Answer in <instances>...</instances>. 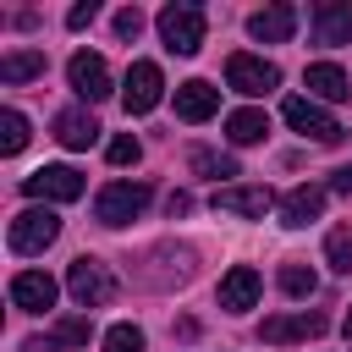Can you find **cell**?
<instances>
[{
	"mask_svg": "<svg viewBox=\"0 0 352 352\" xmlns=\"http://www.w3.org/2000/svg\"><path fill=\"white\" fill-rule=\"evenodd\" d=\"M160 38H165L170 55H198L204 50V6H187V0L165 6L160 11Z\"/></svg>",
	"mask_w": 352,
	"mask_h": 352,
	"instance_id": "1",
	"label": "cell"
},
{
	"mask_svg": "<svg viewBox=\"0 0 352 352\" xmlns=\"http://www.w3.org/2000/svg\"><path fill=\"white\" fill-rule=\"evenodd\" d=\"M148 209V187L143 182H104L99 198H94V220L99 226H126Z\"/></svg>",
	"mask_w": 352,
	"mask_h": 352,
	"instance_id": "2",
	"label": "cell"
},
{
	"mask_svg": "<svg viewBox=\"0 0 352 352\" xmlns=\"http://www.w3.org/2000/svg\"><path fill=\"white\" fill-rule=\"evenodd\" d=\"M66 292L77 297V308H104L110 297H116V275H110V264H99V258H72V270H66Z\"/></svg>",
	"mask_w": 352,
	"mask_h": 352,
	"instance_id": "3",
	"label": "cell"
},
{
	"mask_svg": "<svg viewBox=\"0 0 352 352\" xmlns=\"http://www.w3.org/2000/svg\"><path fill=\"white\" fill-rule=\"evenodd\" d=\"M280 116H286L292 132H302V138H314V143H341V121H336L319 99H308V94H292V99L280 104Z\"/></svg>",
	"mask_w": 352,
	"mask_h": 352,
	"instance_id": "4",
	"label": "cell"
},
{
	"mask_svg": "<svg viewBox=\"0 0 352 352\" xmlns=\"http://www.w3.org/2000/svg\"><path fill=\"white\" fill-rule=\"evenodd\" d=\"M275 82H280V66H275V60H264V55H248V50L226 55V88H236V94L258 99V94H270Z\"/></svg>",
	"mask_w": 352,
	"mask_h": 352,
	"instance_id": "5",
	"label": "cell"
},
{
	"mask_svg": "<svg viewBox=\"0 0 352 352\" xmlns=\"http://www.w3.org/2000/svg\"><path fill=\"white\" fill-rule=\"evenodd\" d=\"M6 236H11V253L33 258V253H44V248L60 236V220H55V209H38V204H33V209H22V214L11 220Z\"/></svg>",
	"mask_w": 352,
	"mask_h": 352,
	"instance_id": "6",
	"label": "cell"
},
{
	"mask_svg": "<svg viewBox=\"0 0 352 352\" xmlns=\"http://www.w3.org/2000/svg\"><path fill=\"white\" fill-rule=\"evenodd\" d=\"M82 170H72V165H44V170H33V176H22V192L28 198H44V204H72V198H82Z\"/></svg>",
	"mask_w": 352,
	"mask_h": 352,
	"instance_id": "7",
	"label": "cell"
},
{
	"mask_svg": "<svg viewBox=\"0 0 352 352\" xmlns=\"http://www.w3.org/2000/svg\"><path fill=\"white\" fill-rule=\"evenodd\" d=\"M160 94H165L160 66H154V60H132V66H126V82H121V104H126V116H148V110L160 104Z\"/></svg>",
	"mask_w": 352,
	"mask_h": 352,
	"instance_id": "8",
	"label": "cell"
},
{
	"mask_svg": "<svg viewBox=\"0 0 352 352\" xmlns=\"http://www.w3.org/2000/svg\"><path fill=\"white\" fill-rule=\"evenodd\" d=\"M66 82L88 99V104H99V99H110V66H104V55H88V50H77L72 60H66Z\"/></svg>",
	"mask_w": 352,
	"mask_h": 352,
	"instance_id": "9",
	"label": "cell"
},
{
	"mask_svg": "<svg viewBox=\"0 0 352 352\" xmlns=\"http://www.w3.org/2000/svg\"><path fill=\"white\" fill-rule=\"evenodd\" d=\"M214 209L220 214H242V220H264L275 209L270 187H214Z\"/></svg>",
	"mask_w": 352,
	"mask_h": 352,
	"instance_id": "10",
	"label": "cell"
},
{
	"mask_svg": "<svg viewBox=\"0 0 352 352\" xmlns=\"http://www.w3.org/2000/svg\"><path fill=\"white\" fill-rule=\"evenodd\" d=\"M324 330V314H275V319H264L258 324V336L270 341V346H286V341H308V336H319Z\"/></svg>",
	"mask_w": 352,
	"mask_h": 352,
	"instance_id": "11",
	"label": "cell"
},
{
	"mask_svg": "<svg viewBox=\"0 0 352 352\" xmlns=\"http://www.w3.org/2000/svg\"><path fill=\"white\" fill-rule=\"evenodd\" d=\"M55 280L44 275V270H22V275H11V302L16 308H28V314H44V308H55Z\"/></svg>",
	"mask_w": 352,
	"mask_h": 352,
	"instance_id": "12",
	"label": "cell"
},
{
	"mask_svg": "<svg viewBox=\"0 0 352 352\" xmlns=\"http://www.w3.org/2000/svg\"><path fill=\"white\" fill-rule=\"evenodd\" d=\"M258 270L253 264H236V270H226V280H220V308L226 314H248L253 302H258Z\"/></svg>",
	"mask_w": 352,
	"mask_h": 352,
	"instance_id": "13",
	"label": "cell"
},
{
	"mask_svg": "<svg viewBox=\"0 0 352 352\" xmlns=\"http://www.w3.org/2000/svg\"><path fill=\"white\" fill-rule=\"evenodd\" d=\"M88 336H94V319L88 314H77V319H60L55 330H44V336H28L22 341V352H60V346H88Z\"/></svg>",
	"mask_w": 352,
	"mask_h": 352,
	"instance_id": "14",
	"label": "cell"
},
{
	"mask_svg": "<svg viewBox=\"0 0 352 352\" xmlns=\"http://www.w3.org/2000/svg\"><path fill=\"white\" fill-rule=\"evenodd\" d=\"M302 88H308V99H324V104H341V99L352 94V82H346V72H341L336 60H314V66L302 72Z\"/></svg>",
	"mask_w": 352,
	"mask_h": 352,
	"instance_id": "15",
	"label": "cell"
},
{
	"mask_svg": "<svg viewBox=\"0 0 352 352\" xmlns=\"http://www.w3.org/2000/svg\"><path fill=\"white\" fill-rule=\"evenodd\" d=\"M314 33H319V44H352V0H319Z\"/></svg>",
	"mask_w": 352,
	"mask_h": 352,
	"instance_id": "16",
	"label": "cell"
},
{
	"mask_svg": "<svg viewBox=\"0 0 352 352\" xmlns=\"http://www.w3.org/2000/svg\"><path fill=\"white\" fill-rule=\"evenodd\" d=\"M214 110H220V88H214V82L192 77V82L176 88V116H182V121H209Z\"/></svg>",
	"mask_w": 352,
	"mask_h": 352,
	"instance_id": "17",
	"label": "cell"
},
{
	"mask_svg": "<svg viewBox=\"0 0 352 352\" xmlns=\"http://www.w3.org/2000/svg\"><path fill=\"white\" fill-rule=\"evenodd\" d=\"M292 28H297V11H292V6H264V11L248 16V33H253L258 44H286Z\"/></svg>",
	"mask_w": 352,
	"mask_h": 352,
	"instance_id": "18",
	"label": "cell"
},
{
	"mask_svg": "<svg viewBox=\"0 0 352 352\" xmlns=\"http://www.w3.org/2000/svg\"><path fill=\"white\" fill-rule=\"evenodd\" d=\"M319 209H324V187L302 182L280 198V226H308V220H319Z\"/></svg>",
	"mask_w": 352,
	"mask_h": 352,
	"instance_id": "19",
	"label": "cell"
},
{
	"mask_svg": "<svg viewBox=\"0 0 352 352\" xmlns=\"http://www.w3.org/2000/svg\"><path fill=\"white\" fill-rule=\"evenodd\" d=\"M55 143H66V148H94V143H99V121H94L88 110H60V116H55Z\"/></svg>",
	"mask_w": 352,
	"mask_h": 352,
	"instance_id": "20",
	"label": "cell"
},
{
	"mask_svg": "<svg viewBox=\"0 0 352 352\" xmlns=\"http://www.w3.org/2000/svg\"><path fill=\"white\" fill-rule=\"evenodd\" d=\"M44 77V50H11L0 55V82H33Z\"/></svg>",
	"mask_w": 352,
	"mask_h": 352,
	"instance_id": "21",
	"label": "cell"
},
{
	"mask_svg": "<svg viewBox=\"0 0 352 352\" xmlns=\"http://www.w3.org/2000/svg\"><path fill=\"white\" fill-rule=\"evenodd\" d=\"M264 132H270V116L264 110H231L226 116V138L231 143H258Z\"/></svg>",
	"mask_w": 352,
	"mask_h": 352,
	"instance_id": "22",
	"label": "cell"
},
{
	"mask_svg": "<svg viewBox=\"0 0 352 352\" xmlns=\"http://www.w3.org/2000/svg\"><path fill=\"white\" fill-rule=\"evenodd\" d=\"M22 148H28V116L6 110L0 116V154H22Z\"/></svg>",
	"mask_w": 352,
	"mask_h": 352,
	"instance_id": "23",
	"label": "cell"
},
{
	"mask_svg": "<svg viewBox=\"0 0 352 352\" xmlns=\"http://www.w3.org/2000/svg\"><path fill=\"white\" fill-rule=\"evenodd\" d=\"M187 160H192V170H198V176H214V182H220V176H236V160H231V154H214V148H192Z\"/></svg>",
	"mask_w": 352,
	"mask_h": 352,
	"instance_id": "24",
	"label": "cell"
},
{
	"mask_svg": "<svg viewBox=\"0 0 352 352\" xmlns=\"http://www.w3.org/2000/svg\"><path fill=\"white\" fill-rule=\"evenodd\" d=\"M324 258H330V270L352 275V231H346V226H336V231L324 236Z\"/></svg>",
	"mask_w": 352,
	"mask_h": 352,
	"instance_id": "25",
	"label": "cell"
},
{
	"mask_svg": "<svg viewBox=\"0 0 352 352\" xmlns=\"http://www.w3.org/2000/svg\"><path fill=\"white\" fill-rule=\"evenodd\" d=\"M314 286H319V280H314L308 264H280V292H286V297H314Z\"/></svg>",
	"mask_w": 352,
	"mask_h": 352,
	"instance_id": "26",
	"label": "cell"
},
{
	"mask_svg": "<svg viewBox=\"0 0 352 352\" xmlns=\"http://www.w3.org/2000/svg\"><path fill=\"white\" fill-rule=\"evenodd\" d=\"M104 352H143V330L138 324H110L104 330Z\"/></svg>",
	"mask_w": 352,
	"mask_h": 352,
	"instance_id": "27",
	"label": "cell"
},
{
	"mask_svg": "<svg viewBox=\"0 0 352 352\" xmlns=\"http://www.w3.org/2000/svg\"><path fill=\"white\" fill-rule=\"evenodd\" d=\"M138 154H143V148H138V138H132V132L110 138V148H104V160H110V165H138Z\"/></svg>",
	"mask_w": 352,
	"mask_h": 352,
	"instance_id": "28",
	"label": "cell"
},
{
	"mask_svg": "<svg viewBox=\"0 0 352 352\" xmlns=\"http://www.w3.org/2000/svg\"><path fill=\"white\" fill-rule=\"evenodd\" d=\"M94 16H99V0H77V6L66 11V28H72V33H82Z\"/></svg>",
	"mask_w": 352,
	"mask_h": 352,
	"instance_id": "29",
	"label": "cell"
},
{
	"mask_svg": "<svg viewBox=\"0 0 352 352\" xmlns=\"http://www.w3.org/2000/svg\"><path fill=\"white\" fill-rule=\"evenodd\" d=\"M116 33H121V38H138V33H143V11H138V6L116 11Z\"/></svg>",
	"mask_w": 352,
	"mask_h": 352,
	"instance_id": "30",
	"label": "cell"
},
{
	"mask_svg": "<svg viewBox=\"0 0 352 352\" xmlns=\"http://www.w3.org/2000/svg\"><path fill=\"white\" fill-rule=\"evenodd\" d=\"M330 187H336V192H346V198H352V165H341V170H336V176H330Z\"/></svg>",
	"mask_w": 352,
	"mask_h": 352,
	"instance_id": "31",
	"label": "cell"
},
{
	"mask_svg": "<svg viewBox=\"0 0 352 352\" xmlns=\"http://www.w3.org/2000/svg\"><path fill=\"white\" fill-rule=\"evenodd\" d=\"M341 330H346V336H352V308H346V319H341Z\"/></svg>",
	"mask_w": 352,
	"mask_h": 352,
	"instance_id": "32",
	"label": "cell"
}]
</instances>
